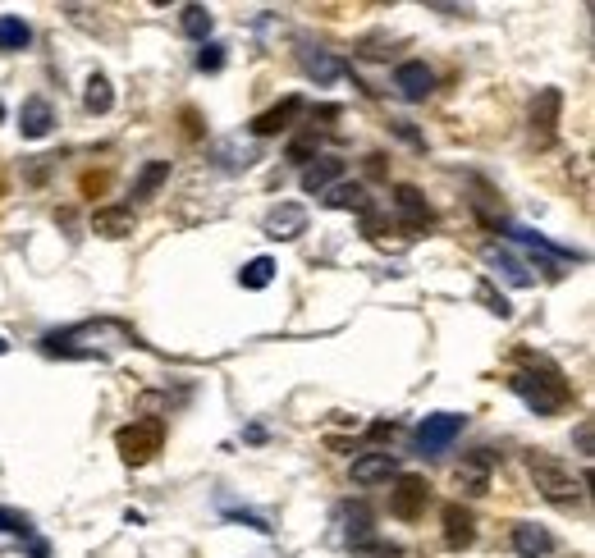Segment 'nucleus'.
<instances>
[{"instance_id":"f257e3e1","label":"nucleus","mask_w":595,"mask_h":558,"mask_svg":"<svg viewBox=\"0 0 595 558\" xmlns=\"http://www.w3.org/2000/svg\"><path fill=\"white\" fill-rule=\"evenodd\" d=\"M522 362H527V371H513L509 376V389L527 403L531 412H541V417H550V412H559L563 403H568V385H563V376L554 371L545 357L536 353H518Z\"/></svg>"},{"instance_id":"f03ea898","label":"nucleus","mask_w":595,"mask_h":558,"mask_svg":"<svg viewBox=\"0 0 595 558\" xmlns=\"http://www.w3.org/2000/svg\"><path fill=\"white\" fill-rule=\"evenodd\" d=\"M527 472H531V481H536V490H541L545 504L573 508V504H582L586 499V481L582 476H573V467L559 462V458H550V453H531Z\"/></svg>"},{"instance_id":"7ed1b4c3","label":"nucleus","mask_w":595,"mask_h":558,"mask_svg":"<svg viewBox=\"0 0 595 558\" xmlns=\"http://www.w3.org/2000/svg\"><path fill=\"white\" fill-rule=\"evenodd\" d=\"M165 444V421L161 417H133L129 426L115 430V449L129 467H147Z\"/></svg>"},{"instance_id":"20e7f679","label":"nucleus","mask_w":595,"mask_h":558,"mask_svg":"<svg viewBox=\"0 0 595 558\" xmlns=\"http://www.w3.org/2000/svg\"><path fill=\"white\" fill-rule=\"evenodd\" d=\"M509 238L513 243H522L527 252H536V257L545 261V275L550 279H559L563 275V266H573V261H582V252H568V247H554L550 238H541L536 229H522V225H513L509 229Z\"/></svg>"},{"instance_id":"39448f33","label":"nucleus","mask_w":595,"mask_h":558,"mask_svg":"<svg viewBox=\"0 0 595 558\" xmlns=\"http://www.w3.org/2000/svg\"><path fill=\"white\" fill-rule=\"evenodd\" d=\"M458 435H463V417H458V412H435V417H426L422 426H417V449H422L426 458H435V453H444Z\"/></svg>"},{"instance_id":"423d86ee","label":"nucleus","mask_w":595,"mask_h":558,"mask_svg":"<svg viewBox=\"0 0 595 558\" xmlns=\"http://www.w3.org/2000/svg\"><path fill=\"white\" fill-rule=\"evenodd\" d=\"M426 499H431V485L422 476H399V485L390 490V513L399 522H417L426 513Z\"/></svg>"},{"instance_id":"0eeeda50","label":"nucleus","mask_w":595,"mask_h":558,"mask_svg":"<svg viewBox=\"0 0 595 558\" xmlns=\"http://www.w3.org/2000/svg\"><path fill=\"white\" fill-rule=\"evenodd\" d=\"M495 462H499L495 449H476L472 458H463V467L454 472L458 490L472 494V499H476V494H486V490H490V472H495Z\"/></svg>"},{"instance_id":"6e6552de","label":"nucleus","mask_w":595,"mask_h":558,"mask_svg":"<svg viewBox=\"0 0 595 558\" xmlns=\"http://www.w3.org/2000/svg\"><path fill=\"white\" fill-rule=\"evenodd\" d=\"M559 115H563V92L559 87H541L536 101H531V133L541 142H550L554 129H559Z\"/></svg>"},{"instance_id":"1a4fd4ad","label":"nucleus","mask_w":595,"mask_h":558,"mask_svg":"<svg viewBox=\"0 0 595 558\" xmlns=\"http://www.w3.org/2000/svg\"><path fill=\"white\" fill-rule=\"evenodd\" d=\"M394 87H399L403 101H426L435 92V74L422 60H403V65L394 69Z\"/></svg>"},{"instance_id":"9d476101","label":"nucleus","mask_w":595,"mask_h":558,"mask_svg":"<svg viewBox=\"0 0 595 558\" xmlns=\"http://www.w3.org/2000/svg\"><path fill=\"white\" fill-rule=\"evenodd\" d=\"M394 211H399V220L408 229H431L435 225V211L426 206V197L412 188V183H399L394 188Z\"/></svg>"},{"instance_id":"9b49d317","label":"nucleus","mask_w":595,"mask_h":558,"mask_svg":"<svg viewBox=\"0 0 595 558\" xmlns=\"http://www.w3.org/2000/svg\"><path fill=\"white\" fill-rule=\"evenodd\" d=\"M303 229H307V211L298 202H280L266 215V238H275V243H289V238H298Z\"/></svg>"},{"instance_id":"f8f14e48","label":"nucleus","mask_w":595,"mask_h":558,"mask_svg":"<svg viewBox=\"0 0 595 558\" xmlns=\"http://www.w3.org/2000/svg\"><path fill=\"white\" fill-rule=\"evenodd\" d=\"M509 540H513V554L518 558H550L554 554V536L536 522H518Z\"/></svg>"},{"instance_id":"ddd939ff","label":"nucleus","mask_w":595,"mask_h":558,"mask_svg":"<svg viewBox=\"0 0 595 558\" xmlns=\"http://www.w3.org/2000/svg\"><path fill=\"white\" fill-rule=\"evenodd\" d=\"M339 174H344V161H339V156H316V161H307L303 165V193H330V188H335L339 183Z\"/></svg>"},{"instance_id":"4468645a","label":"nucleus","mask_w":595,"mask_h":558,"mask_svg":"<svg viewBox=\"0 0 595 558\" xmlns=\"http://www.w3.org/2000/svg\"><path fill=\"white\" fill-rule=\"evenodd\" d=\"M390 476H399V458L394 453H362V458H353V485H380Z\"/></svg>"},{"instance_id":"2eb2a0df","label":"nucleus","mask_w":595,"mask_h":558,"mask_svg":"<svg viewBox=\"0 0 595 558\" xmlns=\"http://www.w3.org/2000/svg\"><path fill=\"white\" fill-rule=\"evenodd\" d=\"M481 257H486L490 266H495V275H504V279H509L513 289H527V284H536V279H531V270H527V261H522V257H513L509 247L486 243V252H481Z\"/></svg>"},{"instance_id":"dca6fc26","label":"nucleus","mask_w":595,"mask_h":558,"mask_svg":"<svg viewBox=\"0 0 595 558\" xmlns=\"http://www.w3.org/2000/svg\"><path fill=\"white\" fill-rule=\"evenodd\" d=\"M298 115H303V97H284L280 106H271L266 115L252 119V133H257V138H275V133H284Z\"/></svg>"},{"instance_id":"f3484780","label":"nucleus","mask_w":595,"mask_h":558,"mask_svg":"<svg viewBox=\"0 0 595 558\" xmlns=\"http://www.w3.org/2000/svg\"><path fill=\"white\" fill-rule=\"evenodd\" d=\"M133 229H138L133 206H101V211L92 215V234L97 238H129Z\"/></svg>"},{"instance_id":"a211bd4d","label":"nucleus","mask_w":595,"mask_h":558,"mask_svg":"<svg viewBox=\"0 0 595 558\" xmlns=\"http://www.w3.org/2000/svg\"><path fill=\"white\" fill-rule=\"evenodd\" d=\"M55 124V106L46 97H28L19 110V133L23 138H46Z\"/></svg>"},{"instance_id":"6ab92c4d","label":"nucleus","mask_w":595,"mask_h":558,"mask_svg":"<svg viewBox=\"0 0 595 558\" xmlns=\"http://www.w3.org/2000/svg\"><path fill=\"white\" fill-rule=\"evenodd\" d=\"M476 540V522L467 508L458 504H444V545L449 549H467Z\"/></svg>"},{"instance_id":"aec40b11","label":"nucleus","mask_w":595,"mask_h":558,"mask_svg":"<svg viewBox=\"0 0 595 558\" xmlns=\"http://www.w3.org/2000/svg\"><path fill=\"white\" fill-rule=\"evenodd\" d=\"M321 202L330 211H357V215H371V197L362 183H335L330 193H321Z\"/></svg>"},{"instance_id":"412c9836","label":"nucleus","mask_w":595,"mask_h":558,"mask_svg":"<svg viewBox=\"0 0 595 558\" xmlns=\"http://www.w3.org/2000/svg\"><path fill=\"white\" fill-rule=\"evenodd\" d=\"M298 60H303V74L316 78L321 87H330L339 74H344V65H339L330 51H321V46H303V55H298Z\"/></svg>"},{"instance_id":"4be33fe9","label":"nucleus","mask_w":595,"mask_h":558,"mask_svg":"<svg viewBox=\"0 0 595 558\" xmlns=\"http://www.w3.org/2000/svg\"><path fill=\"white\" fill-rule=\"evenodd\" d=\"M165 179H170V161H147V165H142V174L133 179V202H147V197H156Z\"/></svg>"},{"instance_id":"5701e85b","label":"nucleus","mask_w":595,"mask_h":558,"mask_svg":"<svg viewBox=\"0 0 595 558\" xmlns=\"http://www.w3.org/2000/svg\"><path fill=\"white\" fill-rule=\"evenodd\" d=\"M83 106L92 110V115H106V110L115 106V87H110V78H106V74H92V78H87V87H83Z\"/></svg>"},{"instance_id":"b1692460","label":"nucleus","mask_w":595,"mask_h":558,"mask_svg":"<svg viewBox=\"0 0 595 558\" xmlns=\"http://www.w3.org/2000/svg\"><path fill=\"white\" fill-rule=\"evenodd\" d=\"M211 10H206V5H184V10H179V28H184V37H197V42H206V37H211Z\"/></svg>"},{"instance_id":"393cba45","label":"nucleus","mask_w":595,"mask_h":558,"mask_svg":"<svg viewBox=\"0 0 595 558\" xmlns=\"http://www.w3.org/2000/svg\"><path fill=\"white\" fill-rule=\"evenodd\" d=\"M28 42H33V28L14 14H0V51H23Z\"/></svg>"},{"instance_id":"a878e982","label":"nucleus","mask_w":595,"mask_h":558,"mask_svg":"<svg viewBox=\"0 0 595 558\" xmlns=\"http://www.w3.org/2000/svg\"><path fill=\"white\" fill-rule=\"evenodd\" d=\"M271 279H275V261L271 257H252L248 266H243V275H238V284H243V289H266Z\"/></svg>"},{"instance_id":"bb28decb","label":"nucleus","mask_w":595,"mask_h":558,"mask_svg":"<svg viewBox=\"0 0 595 558\" xmlns=\"http://www.w3.org/2000/svg\"><path fill=\"white\" fill-rule=\"evenodd\" d=\"M476 298L486 302V312H490V316H499V321H509V316H513L509 298H504V293H495V289H490L486 279H481V284H476Z\"/></svg>"},{"instance_id":"cd10ccee","label":"nucleus","mask_w":595,"mask_h":558,"mask_svg":"<svg viewBox=\"0 0 595 558\" xmlns=\"http://www.w3.org/2000/svg\"><path fill=\"white\" fill-rule=\"evenodd\" d=\"M197 69H202V74H220V69H225V46L202 42V51H197Z\"/></svg>"},{"instance_id":"c85d7f7f","label":"nucleus","mask_w":595,"mask_h":558,"mask_svg":"<svg viewBox=\"0 0 595 558\" xmlns=\"http://www.w3.org/2000/svg\"><path fill=\"white\" fill-rule=\"evenodd\" d=\"M573 440H577V453H582V458H591V453H595V421H591V417L577 421Z\"/></svg>"},{"instance_id":"c756f323","label":"nucleus","mask_w":595,"mask_h":558,"mask_svg":"<svg viewBox=\"0 0 595 558\" xmlns=\"http://www.w3.org/2000/svg\"><path fill=\"white\" fill-rule=\"evenodd\" d=\"M0 531H5V536H28V531H33V522H28V517H19V513H5V508H0Z\"/></svg>"},{"instance_id":"7c9ffc66","label":"nucleus","mask_w":595,"mask_h":558,"mask_svg":"<svg viewBox=\"0 0 595 558\" xmlns=\"http://www.w3.org/2000/svg\"><path fill=\"white\" fill-rule=\"evenodd\" d=\"M0 353H10V344H5V339H0Z\"/></svg>"},{"instance_id":"2f4dec72","label":"nucleus","mask_w":595,"mask_h":558,"mask_svg":"<svg viewBox=\"0 0 595 558\" xmlns=\"http://www.w3.org/2000/svg\"><path fill=\"white\" fill-rule=\"evenodd\" d=\"M0 119H5V106H0Z\"/></svg>"}]
</instances>
